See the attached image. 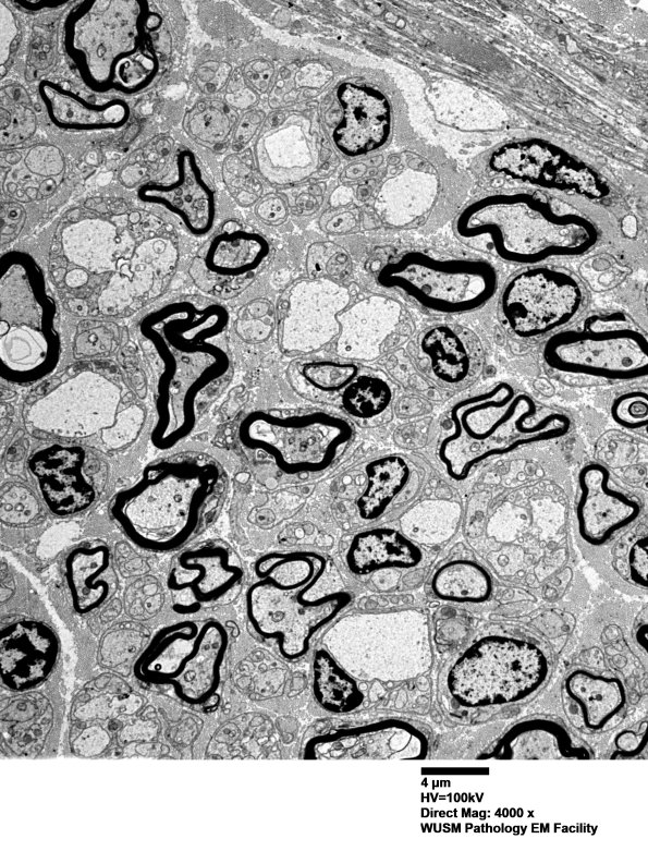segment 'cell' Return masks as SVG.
Masks as SVG:
<instances>
[{
    "instance_id": "cell-19",
    "label": "cell",
    "mask_w": 648,
    "mask_h": 851,
    "mask_svg": "<svg viewBox=\"0 0 648 851\" xmlns=\"http://www.w3.org/2000/svg\"><path fill=\"white\" fill-rule=\"evenodd\" d=\"M360 473L363 483L344 507L353 531L394 521L417 498L425 481L420 465L401 453L371 458L363 463Z\"/></svg>"
},
{
    "instance_id": "cell-14",
    "label": "cell",
    "mask_w": 648,
    "mask_h": 851,
    "mask_svg": "<svg viewBox=\"0 0 648 851\" xmlns=\"http://www.w3.org/2000/svg\"><path fill=\"white\" fill-rule=\"evenodd\" d=\"M228 644V632L217 620L180 621L152 636L134 672L144 682L171 685L191 705H204L216 696Z\"/></svg>"
},
{
    "instance_id": "cell-35",
    "label": "cell",
    "mask_w": 648,
    "mask_h": 851,
    "mask_svg": "<svg viewBox=\"0 0 648 851\" xmlns=\"http://www.w3.org/2000/svg\"><path fill=\"white\" fill-rule=\"evenodd\" d=\"M364 372L359 363L317 353L296 356L288 368L292 388L318 403H340L345 389Z\"/></svg>"
},
{
    "instance_id": "cell-25",
    "label": "cell",
    "mask_w": 648,
    "mask_h": 851,
    "mask_svg": "<svg viewBox=\"0 0 648 851\" xmlns=\"http://www.w3.org/2000/svg\"><path fill=\"white\" fill-rule=\"evenodd\" d=\"M578 489L575 513L583 547L608 544L636 523L643 513L640 501L619 488L612 482L610 471L598 462L580 469Z\"/></svg>"
},
{
    "instance_id": "cell-37",
    "label": "cell",
    "mask_w": 648,
    "mask_h": 851,
    "mask_svg": "<svg viewBox=\"0 0 648 851\" xmlns=\"http://www.w3.org/2000/svg\"><path fill=\"white\" fill-rule=\"evenodd\" d=\"M51 725V705L40 694L1 701V737L20 755L41 747Z\"/></svg>"
},
{
    "instance_id": "cell-12",
    "label": "cell",
    "mask_w": 648,
    "mask_h": 851,
    "mask_svg": "<svg viewBox=\"0 0 648 851\" xmlns=\"http://www.w3.org/2000/svg\"><path fill=\"white\" fill-rule=\"evenodd\" d=\"M592 292L577 270L559 262L518 267L503 278L492 306L505 335L541 344L591 308Z\"/></svg>"
},
{
    "instance_id": "cell-22",
    "label": "cell",
    "mask_w": 648,
    "mask_h": 851,
    "mask_svg": "<svg viewBox=\"0 0 648 851\" xmlns=\"http://www.w3.org/2000/svg\"><path fill=\"white\" fill-rule=\"evenodd\" d=\"M268 241L241 229L224 230L212 239L191 269L195 283L215 297H234L267 270Z\"/></svg>"
},
{
    "instance_id": "cell-44",
    "label": "cell",
    "mask_w": 648,
    "mask_h": 851,
    "mask_svg": "<svg viewBox=\"0 0 648 851\" xmlns=\"http://www.w3.org/2000/svg\"><path fill=\"white\" fill-rule=\"evenodd\" d=\"M25 104L23 99H20L19 95L16 102L11 105V110L7 106L1 105V136L5 135L10 129L12 130L4 144L20 141L17 130H20L23 139L33 133L35 125L34 114Z\"/></svg>"
},
{
    "instance_id": "cell-6",
    "label": "cell",
    "mask_w": 648,
    "mask_h": 851,
    "mask_svg": "<svg viewBox=\"0 0 648 851\" xmlns=\"http://www.w3.org/2000/svg\"><path fill=\"white\" fill-rule=\"evenodd\" d=\"M256 580L246 593V613L255 632L274 640L280 654L295 660L310 642L353 600L350 591L325 584L332 572L328 560L313 551L273 552L255 563Z\"/></svg>"
},
{
    "instance_id": "cell-2",
    "label": "cell",
    "mask_w": 648,
    "mask_h": 851,
    "mask_svg": "<svg viewBox=\"0 0 648 851\" xmlns=\"http://www.w3.org/2000/svg\"><path fill=\"white\" fill-rule=\"evenodd\" d=\"M115 223H98L89 246L65 242L49 272L68 309L81 316L127 317L168 290L178 265L173 240L154 233L134 239Z\"/></svg>"
},
{
    "instance_id": "cell-16",
    "label": "cell",
    "mask_w": 648,
    "mask_h": 851,
    "mask_svg": "<svg viewBox=\"0 0 648 851\" xmlns=\"http://www.w3.org/2000/svg\"><path fill=\"white\" fill-rule=\"evenodd\" d=\"M406 351L420 378L450 397L477 387L489 360L487 344L479 332L449 318L416 330Z\"/></svg>"
},
{
    "instance_id": "cell-32",
    "label": "cell",
    "mask_w": 648,
    "mask_h": 851,
    "mask_svg": "<svg viewBox=\"0 0 648 851\" xmlns=\"http://www.w3.org/2000/svg\"><path fill=\"white\" fill-rule=\"evenodd\" d=\"M64 576L74 609L91 612L117 592L119 580L110 548L98 542L74 547L64 560Z\"/></svg>"
},
{
    "instance_id": "cell-38",
    "label": "cell",
    "mask_w": 648,
    "mask_h": 851,
    "mask_svg": "<svg viewBox=\"0 0 648 851\" xmlns=\"http://www.w3.org/2000/svg\"><path fill=\"white\" fill-rule=\"evenodd\" d=\"M429 586L439 600L477 606L491 600L493 582L490 573L469 559H451L432 572Z\"/></svg>"
},
{
    "instance_id": "cell-40",
    "label": "cell",
    "mask_w": 648,
    "mask_h": 851,
    "mask_svg": "<svg viewBox=\"0 0 648 851\" xmlns=\"http://www.w3.org/2000/svg\"><path fill=\"white\" fill-rule=\"evenodd\" d=\"M313 690L319 706L330 713H350L364 700L357 682L326 649H319L313 660Z\"/></svg>"
},
{
    "instance_id": "cell-20",
    "label": "cell",
    "mask_w": 648,
    "mask_h": 851,
    "mask_svg": "<svg viewBox=\"0 0 648 851\" xmlns=\"http://www.w3.org/2000/svg\"><path fill=\"white\" fill-rule=\"evenodd\" d=\"M429 743L413 725L387 718L329 730L305 745L306 759H423Z\"/></svg>"
},
{
    "instance_id": "cell-8",
    "label": "cell",
    "mask_w": 648,
    "mask_h": 851,
    "mask_svg": "<svg viewBox=\"0 0 648 851\" xmlns=\"http://www.w3.org/2000/svg\"><path fill=\"white\" fill-rule=\"evenodd\" d=\"M545 374L567 387H615L648 379V335L627 311L590 308L540 344Z\"/></svg>"
},
{
    "instance_id": "cell-34",
    "label": "cell",
    "mask_w": 648,
    "mask_h": 851,
    "mask_svg": "<svg viewBox=\"0 0 648 851\" xmlns=\"http://www.w3.org/2000/svg\"><path fill=\"white\" fill-rule=\"evenodd\" d=\"M646 520L637 521L618 537L600 547H583L596 568L603 570L612 583L629 591L646 593L648 588V543Z\"/></svg>"
},
{
    "instance_id": "cell-45",
    "label": "cell",
    "mask_w": 648,
    "mask_h": 851,
    "mask_svg": "<svg viewBox=\"0 0 648 851\" xmlns=\"http://www.w3.org/2000/svg\"><path fill=\"white\" fill-rule=\"evenodd\" d=\"M647 720L620 732L614 739L615 750L622 758L639 755L646 747Z\"/></svg>"
},
{
    "instance_id": "cell-23",
    "label": "cell",
    "mask_w": 648,
    "mask_h": 851,
    "mask_svg": "<svg viewBox=\"0 0 648 851\" xmlns=\"http://www.w3.org/2000/svg\"><path fill=\"white\" fill-rule=\"evenodd\" d=\"M490 166L517 179L561 191H572L590 199L607 195L609 189L585 163L541 141L506 144L496 150Z\"/></svg>"
},
{
    "instance_id": "cell-29",
    "label": "cell",
    "mask_w": 648,
    "mask_h": 851,
    "mask_svg": "<svg viewBox=\"0 0 648 851\" xmlns=\"http://www.w3.org/2000/svg\"><path fill=\"white\" fill-rule=\"evenodd\" d=\"M342 118L333 132L337 147L347 156L369 153L384 144L391 131V109L377 89L344 83L337 92Z\"/></svg>"
},
{
    "instance_id": "cell-18",
    "label": "cell",
    "mask_w": 648,
    "mask_h": 851,
    "mask_svg": "<svg viewBox=\"0 0 648 851\" xmlns=\"http://www.w3.org/2000/svg\"><path fill=\"white\" fill-rule=\"evenodd\" d=\"M351 303L347 287L329 279L301 280L280 299L278 337L280 349L290 355L318 353L339 332V314Z\"/></svg>"
},
{
    "instance_id": "cell-15",
    "label": "cell",
    "mask_w": 648,
    "mask_h": 851,
    "mask_svg": "<svg viewBox=\"0 0 648 851\" xmlns=\"http://www.w3.org/2000/svg\"><path fill=\"white\" fill-rule=\"evenodd\" d=\"M147 2L82 1L65 24V47L83 80L109 90L115 70L151 47L146 28Z\"/></svg>"
},
{
    "instance_id": "cell-9",
    "label": "cell",
    "mask_w": 648,
    "mask_h": 851,
    "mask_svg": "<svg viewBox=\"0 0 648 851\" xmlns=\"http://www.w3.org/2000/svg\"><path fill=\"white\" fill-rule=\"evenodd\" d=\"M503 278L493 259L469 248L440 255L406 251L377 273V282L384 289L426 313L449 319L492 306Z\"/></svg>"
},
{
    "instance_id": "cell-36",
    "label": "cell",
    "mask_w": 648,
    "mask_h": 851,
    "mask_svg": "<svg viewBox=\"0 0 648 851\" xmlns=\"http://www.w3.org/2000/svg\"><path fill=\"white\" fill-rule=\"evenodd\" d=\"M557 745L573 753L578 758H588L584 745L578 744L566 729L547 718H531L511 727L500 742L499 756L502 758H543L567 757L554 747Z\"/></svg>"
},
{
    "instance_id": "cell-41",
    "label": "cell",
    "mask_w": 648,
    "mask_h": 851,
    "mask_svg": "<svg viewBox=\"0 0 648 851\" xmlns=\"http://www.w3.org/2000/svg\"><path fill=\"white\" fill-rule=\"evenodd\" d=\"M609 401V413L622 428L647 437L648 382L639 380L619 385Z\"/></svg>"
},
{
    "instance_id": "cell-21",
    "label": "cell",
    "mask_w": 648,
    "mask_h": 851,
    "mask_svg": "<svg viewBox=\"0 0 648 851\" xmlns=\"http://www.w3.org/2000/svg\"><path fill=\"white\" fill-rule=\"evenodd\" d=\"M334 354L356 363L378 358L387 348L408 342L416 331L413 317L399 300L372 294L349 304L338 316Z\"/></svg>"
},
{
    "instance_id": "cell-28",
    "label": "cell",
    "mask_w": 648,
    "mask_h": 851,
    "mask_svg": "<svg viewBox=\"0 0 648 851\" xmlns=\"http://www.w3.org/2000/svg\"><path fill=\"white\" fill-rule=\"evenodd\" d=\"M344 561L357 579L375 583L376 579L408 575L426 564V555L419 545L400 531L381 525L355 531Z\"/></svg>"
},
{
    "instance_id": "cell-26",
    "label": "cell",
    "mask_w": 648,
    "mask_h": 851,
    "mask_svg": "<svg viewBox=\"0 0 648 851\" xmlns=\"http://www.w3.org/2000/svg\"><path fill=\"white\" fill-rule=\"evenodd\" d=\"M58 655V637L42 622L20 620L1 628V680L12 691H27L44 682Z\"/></svg>"
},
{
    "instance_id": "cell-4",
    "label": "cell",
    "mask_w": 648,
    "mask_h": 851,
    "mask_svg": "<svg viewBox=\"0 0 648 851\" xmlns=\"http://www.w3.org/2000/svg\"><path fill=\"white\" fill-rule=\"evenodd\" d=\"M453 231L465 247L517 268L584 257L603 236L592 215L533 193L479 197L460 210Z\"/></svg>"
},
{
    "instance_id": "cell-7",
    "label": "cell",
    "mask_w": 648,
    "mask_h": 851,
    "mask_svg": "<svg viewBox=\"0 0 648 851\" xmlns=\"http://www.w3.org/2000/svg\"><path fill=\"white\" fill-rule=\"evenodd\" d=\"M29 403L26 420L60 439L98 436L110 449L130 443L140 431L145 411L115 368L71 367L52 378Z\"/></svg>"
},
{
    "instance_id": "cell-39",
    "label": "cell",
    "mask_w": 648,
    "mask_h": 851,
    "mask_svg": "<svg viewBox=\"0 0 648 851\" xmlns=\"http://www.w3.org/2000/svg\"><path fill=\"white\" fill-rule=\"evenodd\" d=\"M340 406L353 424L374 427L391 420L394 387L375 372H364L345 389Z\"/></svg>"
},
{
    "instance_id": "cell-10",
    "label": "cell",
    "mask_w": 648,
    "mask_h": 851,
    "mask_svg": "<svg viewBox=\"0 0 648 851\" xmlns=\"http://www.w3.org/2000/svg\"><path fill=\"white\" fill-rule=\"evenodd\" d=\"M1 378L26 385L49 375L59 360L54 303L36 263L22 253L1 258Z\"/></svg>"
},
{
    "instance_id": "cell-5",
    "label": "cell",
    "mask_w": 648,
    "mask_h": 851,
    "mask_svg": "<svg viewBox=\"0 0 648 851\" xmlns=\"http://www.w3.org/2000/svg\"><path fill=\"white\" fill-rule=\"evenodd\" d=\"M572 427L566 411L540 402L515 380L498 379L454 397L436 453L452 479L464 481L488 459L561 439Z\"/></svg>"
},
{
    "instance_id": "cell-27",
    "label": "cell",
    "mask_w": 648,
    "mask_h": 851,
    "mask_svg": "<svg viewBox=\"0 0 648 851\" xmlns=\"http://www.w3.org/2000/svg\"><path fill=\"white\" fill-rule=\"evenodd\" d=\"M561 693L568 719L582 732L614 728L626 709L625 686L612 673L577 668L565 676Z\"/></svg>"
},
{
    "instance_id": "cell-13",
    "label": "cell",
    "mask_w": 648,
    "mask_h": 851,
    "mask_svg": "<svg viewBox=\"0 0 648 851\" xmlns=\"http://www.w3.org/2000/svg\"><path fill=\"white\" fill-rule=\"evenodd\" d=\"M530 642L486 636L470 645L448 674L449 692L467 709L512 706L531 697L547 680L549 662Z\"/></svg>"
},
{
    "instance_id": "cell-47",
    "label": "cell",
    "mask_w": 648,
    "mask_h": 851,
    "mask_svg": "<svg viewBox=\"0 0 648 851\" xmlns=\"http://www.w3.org/2000/svg\"><path fill=\"white\" fill-rule=\"evenodd\" d=\"M261 118V113L257 111L255 113H250L248 117H245L242 120L236 133L237 144H244L245 142H248L254 131L258 126Z\"/></svg>"
},
{
    "instance_id": "cell-46",
    "label": "cell",
    "mask_w": 648,
    "mask_h": 851,
    "mask_svg": "<svg viewBox=\"0 0 648 851\" xmlns=\"http://www.w3.org/2000/svg\"><path fill=\"white\" fill-rule=\"evenodd\" d=\"M258 212L262 219L274 222L285 216V206L281 198L271 196L261 202Z\"/></svg>"
},
{
    "instance_id": "cell-31",
    "label": "cell",
    "mask_w": 648,
    "mask_h": 851,
    "mask_svg": "<svg viewBox=\"0 0 648 851\" xmlns=\"http://www.w3.org/2000/svg\"><path fill=\"white\" fill-rule=\"evenodd\" d=\"M176 168L178 178L173 183L145 185L138 192L139 198L163 205L178 215L192 233L206 234L215 221L213 193L205 182L193 153H180Z\"/></svg>"
},
{
    "instance_id": "cell-42",
    "label": "cell",
    "mask_w": 648,
    "mask_h": 851,
    "mask_svg": "<svg viewBox=\"0 0 648 851\" xmlns=\"http://www.w3.org/2000/svg\"><path fill=\"white\" fill-rule=\"evenodd\" d=\"M187 127L195 139L218 146L227 141L232 129V119L221 102H198L187 118Z\"/></svg>"
},
{
    "instance_id": "cell-33",
    "label": "cell",
    "mask_w": 648,
    "mask_h": 851,
    "mask_svg": "<svg viewBox=\"0 0 648 851\" xmlns=\"http://www.w3.org/2000/svg\"><path fill=\"white\" fill-rule=\"evenodd\" d=\"M39 95L51 121L66 130H106L124 125L130 117L125 101L93 104L50 81L39 84Z\"/></svg>"
},
{
    "instance_id": "cell-24",
    "label": "cell",
    "mask_w": 648,
    "mask_h": 851,
    "mask_svg": "<svg viewBox=\"0 0 648 851\" xmlns=\"http://www.w3.org/2000/svg\"><path fill=\"white\" fill-rule=\"evenodd\" d=\"M28 470L41 499L58 515L77 514L96 499L95 461L81 446L41 448L29 458Z\"/></svg>"
},
{
    "instance_id": "cell-17",
    "label": "cell",
    "mask_w": 648,
    "mask_h": 851,
    "mask_svg": "<svg viewBox=\"0 0 648 851\" xmlns=\"http://www.w3.org/2000/svg\"><path fill=\"white\" fill-rule=\"evenodd\" d=\"M244 580L235 550L222 539H207L179 550L170 564L167 586L176 609L194 612L229 603L239 595Z\"/></svg>"
},
{
    "instance_id": "cell-11",
    "label": "cell",
    "mask_w": 648,
    "mask_h": 851,
    "mask_svg": "<svg viewBox=\"0 0 648 851\" xmlns=\"http://www.w3.org/2000/svg\"><path fill=\"white\" fill-rule=\"evenodd\" d=\"M354 424L323 410H258L237 429L241 446L284 475L306 478L327 472L354 440Z\"/></svg>"
},
{
    "instance_id": "cell-30",
    "label": "cell",
    "mask_w": 648,
    "mask_h": 851,
    "mask_svg": "<svg viewBox=\"0 0 648 851\" xmlns=\"http://www.w3.org/2000/svg\"><path fill=\"white\" fill-rule=\"evenodd\" d=\"M261 173L278 184L295 183L317 169V138L307 119L292 114L269 129L257 143Z\"/></svg>"
},
{
    "instance_id": "cell-3",
    "label": "cell",
    "mask_w": 648,
    "mask_h": 851,
    "mask_svg": "<svg viewBox=\"0 0 648 851\" xmlns=\"http://www.w3.org/2000/svg\"><path fill=\"white\" fill-rule=\"evenodd\" d=\"M228 488V473L217 458L178 452L148 464L133 486L114 497L110 512L137 547L179 551L216 522Z\"/></svg>"
},
{
    "instance_id": "cell-43",
    "label": "cell",
    "mask_w": 648,
    "mask_h": 851,
    "mask_svg": "<svg viewBox=\"0 0 648 851\" xmlns=\"http://www.w3.org/2000/svg\"><path fill=\"white\" fill-rule=\"evenodd\" d=\"M39 513L37 498L21 485L9 484L1 490V522L26 524Z\"/></svg>"
},
{
    "instance_id": "cell-1",
    "label": "cell",
    "mask_w": 648,
    "mask_h": 851,
    "mask_svg": "<svg viewBox=\"0 0 648 851\" xmlns=\"http://www.w3.org/2000/svg\"><path fill=\"white\" fill-rule=\"evenodd\" d=\"M228 324L222 305L197 295L167 301L142 318L144 351L158 374L151 431L158 449H170L192 433L199 396L228 376Z\"/></svg>"
}]
</instances>
